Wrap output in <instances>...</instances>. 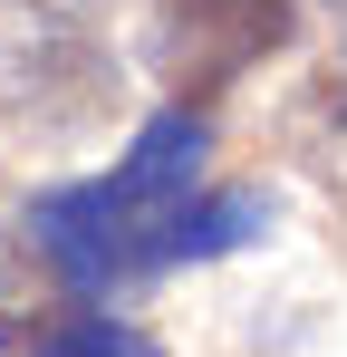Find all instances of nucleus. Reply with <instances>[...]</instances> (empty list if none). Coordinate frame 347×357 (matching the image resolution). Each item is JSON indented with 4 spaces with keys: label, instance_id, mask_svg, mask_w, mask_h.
I'll return each mask as SVG.
<instances>
[{
    "label": "nucleus",
    "instance_id": "6e6552de",
    "mask_svg": "<svg viewBox=\"0 0 347 357\" xmlns=\"http://www.w3.org/2000/svg\"><path fill=\"white\" fill-rule=\"evenodd\" d=\"M10 10H29V20H58V29H87L107 0H10Z\"/></svg>",
    "mask_w": 347,
    "mask_h": 357
},
{
    "label": "nucleus",
    "instance_id": "20e7f679",
    "mask_svg": "<svg viewBox=\"0 0 347 357\" xmlns=\"http://www.w3.org/2000/svg\"><path fill=\"white\" fill-rule=\"evenodd\" d=\"M261 232V193H193L183 213H174V232H164V261H213V251H231V241H251Z\"/></svg>",
    "mask_w": 347,
    "mask_h": 357
},
{
    "label": "nucleus",
    "instance_id": "0eeeda50",
    "mask_svg": "<svg viewBox=\"0 0 347 357\" xmlns=\"http://www.w3.org/2000/svg\"><path fill=\"white\" fill-rule=\"evenodd\" d=\"M309 174H318V193H328V213L347 222V87L309 116Z\"/></svg>",
    "mask_w": 347,
    "mask_h": 357
},
{
    "label": "nucleus",
    "instance_id": "423d86ee",
    "mask_svg": "<svg viewBox=\"0 0 347 357\" xmlns=\"http://www.w3.org/2000/svg\"><path fill=\"white\" fill-rule=\"evenodd\" d=\"M29 357H164L145 328H125V319H107V309H77V319H49L39 338H29Z\"/></svg>",
    "mask_w": 347,
    "mask_h": 357
},
{
    "label": "nucleus",
    "instance_id": "f257e3e1",
    "mask_svg": "<svg viewBox=\"0 0 347 357\" xmlns=\"http://www.w3.org/2000/svg\"><path fill=\"white\" fill-rule=\"evenodd\" d=\"M203 155H213V126L193 116V107L145 116L116 174L39 193V222H29L39 232V261H49L68 290H107L125 271H164V232H174V213L203 193Z\"/></svg>",
    "mask_w": 347,
    "mask_h": 357
},
{
    "label": "nucleus",
    "instance_id": "7ed1b4c3",
    "mask_svg": "<svg viewBox=\"0 0 347 357\" xmlns=\"http://www.w3.org/2000/svg\"><path fill=\"white\" fill-rule=\"evenodd\" d=\"M289 29H299L289 0H155V68L193 107V97L231 87L251 59H270Z\"/></svg>",
    "mask_w": 347,
    "mask_h": 357
},
{
    "label": "nucleus",
    "instance_id": "39448f33",
    "mask_svg": "<svg viewBox=\"0 0 347 357\" xmlns=\"http://www.w3.org/2000/svg\"><path fill=\"white\" fill-rule=\"evenodd\" d=\"M39 319H49V261L0 232V348H29Z\"/></svg>",
    "mask_w": 347,
    "mask_h": 357
},
{
    "label": "nucleus",
    "instance_id": "1a4fd4ad",
    "mask_svg": "<svg viewBox=\"0 0 347 357\" xmlns=\"http://www.w3.org/2000/svg\"><path fill=\"white\" fill-rule=\"evenodd\" d=\"M328 29H338V59H347V0H328Z\"/></svg>",
    "mask_w": 347,
    "mask_h": 357
},
{
    "label": "nucleus",
    "instance_id": "f03ea898",
    "mask_svg": "<svg viewBox=\"0 0 347 357\" xmlns=\"http://www.w3.org/2000/svg\"><path fill=\"white\" fill-rule=\"evenodd\" d=\"M116 97H125V77H116V59L87 39V29L39 20L29 39L0 49V135L39 145V155H68V145L107 135Z\"/></svg>",
    "mask_w": 347,
    "mask_h": 357
}]
</instances>
